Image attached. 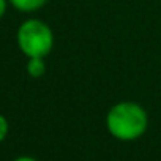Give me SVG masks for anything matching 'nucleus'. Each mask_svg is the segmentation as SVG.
<instances>
[{"label":"nucleus","mask_w":161,"mask_h":161,"mask_svg":"<svg viewBox=\"0 0 161 161\" xmlns=\"http://www.w3.org/2000/svg\"><path fill=\"white\" fill-rule=\"evenodd\" d=\"M8 0H0V19H2L3 16H5V13H7V10H8Z\"/></svg>","instance_id":"obj_6"},{"label":"nucleus","mask_w":161,"mask_h":161,"mask_svg":"<svg viewBox=\"0 0 161 161\" xmlns=\"http://www.w3.org/2000/svg\"><path fill=\"white\" fill-rule=\"evenodd\" d=\"M13 161H38V159L33 158V156H29V155H21V156L14 158Z\"/></svg>","instance_id":"obj_7"},{"label":"nucleus","mask_w":161,"mask_h":161,"mask_svg":"<svg viewBox=\"0 0 161 161\" xmlns=\"http://www.w3.org/2000/svg\"><path fill=\"white\" fill-rule=\"evenodd\" d=\"M148 123L150 119L145 108L131 100L112 104L104 119L108 133L120 142H133L141 139L147 133Z\"/></svg>","instance_id":"obj_1"},{"label":"nucleus","mask_w":161,"mask_h":161,"mask_svg":"<svg viewBox=\"0 0 161 161\" xmlns=\"http://www.w3.org/2000/svg\"><path fill=\"white\" fill-rule=\"evenodd\" d=\"M8 133H10V123H8V119H7L5 115L0 114V144H2V142L7 139Z\"/></svg>","instance_id":"obj_5"},{"label":"nucleus","mask_w":161,"mask_h":161,"mask_svg":"<svg viewBox=\"0 0 161 161\" xmlns=\"http://www.w3.org/2000/svg\"><path fill=\"white\" fill-rule=\"evenodd\" d=\"M49 0H8V3L21 13H33L41 10Z\"/></svg>","instance_id":"obj_3"},{"label":"nucleus","mask_w":161,"mask_h":161,"mask_svg":"<svg viewBox=\"0 0 161 161\" xmlns=\"http://www.w3.org/2000/svg\"><path fill=\"white\" fill-rule=\"evenodd\" d=\"M25 71L30 77L33 79H40L46 74L47 71V66H46V62L44 58L41 57H33V58H27V63H25Z\"/></svg>","instance_id":"obj_4"},{"label":"nucleus","mask_w":161,"mask_h":161,"mask_svg":"<svg viewBox=\"0 0 161 161\" xmlns=\"http://www.w3.org/2000/svg\"><path fill=\"white\" fill-rule=\"evenodd\" d=\"M16 43L19 51L27 57L46 58L54 47V32L44 21L38 18H29L21 22L16 32Z\"/></svg>","instance_id":"obj_2"}]
</instances>
